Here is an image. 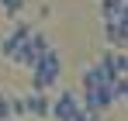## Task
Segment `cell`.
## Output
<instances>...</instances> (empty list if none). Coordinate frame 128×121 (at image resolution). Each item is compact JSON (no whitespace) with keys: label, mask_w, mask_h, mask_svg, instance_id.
Here are the masks:
<instances>
[{"label":"cell","mask_w":128,"mask_h":121,"mask_svg":"<svg viewBox=\"0 0 128 121\" xmlns=\"http://www.w3.org/2000/svg\"><path fill=\"white\" fill-rule=\"evenodd\" d=\"M28 73H31V90H45V94H48L52 86H59V76H62V56L48 45V48L42 52V59L35 62Z\"/></svg>","instance_id":"6da1fadb"},{"label":"cell","mask_w":128,"mask_h":121,"mask_svg":"<svg viewBox=\"0 0 128 121\" xmlns=\"http://www.w3.org/2000/svg\"><path fill=\"white\" fill-rule=\"evenodd\" d=\"M48 45H52V42L45 38L42 31H31V35H28V38L21 42V48H18V56H14V59H10V62H18L21 69H31L35 62L42 59V52H45V48H48Z\"/></svg>","instance_id":"7a4b0ae2"},{"label":"cell","mask_w":128,"mask_h":121,"mask_svg":"<svg viewBox=\"0 0 128 121\" xmlns=\"http://www.w3.org/2000/svg\"><path fill=\"white\" fill-rule=\"evenodd\" d=\"M80 111H83V104H80V94H73V90H62L59 97L48 100V118L52 121H76Z\"/></svg>","instance_id":"3957f363"},{"label":"cell","mask_w":128,"mask_h":121,"mask_svg":"<svg viewBox=\"0 0 128 121\" xmlns=\"http://www.w3.org/2000/svg\"><path fill=\"white\" fill-rule=\"evenodd\" d=\"M28 35H31V24L14 18V28L0 38V56H4V59H14V56H18V48H21V42L28 38Z\"/></svg>","instance_id":"277c9868"},{"label":"cell","mask_w":128,"mask_h":121,"mask_svg":"<svg viewBox=\"0 0 128 121\" xmlns=\"http://www.w3.org/2000/svg\"><path fill=\"white\" fill-rule=\"evenodd\" d=\"M114 80H118V76H107V69L100 62L83 66V73H80V86H83V90H107Z\"/></svg>","instance_id":"5b68a950"},{"label":"cell","mask_w":128,"mask_h":121,"mask_svg":"<svg viewBox=\"0 0 128 121\" xmlns=\"http://www.w3.org/2000/svg\"><path fill=\"white\" fill-rule=\"evenodd\" d=\"M21 100H24V114L28 118H48V100L52 97L45 90H31V94H24Z\"/></svg>","instance_id":"8992f818"},{"label":"cell","mask_w":128,"mask_h":121,"mask_svg":"<svg viewBox=\"0 0 128 121\" xmlns=\"http://www.w3.org/2000/svg\"><path fill=\"white\" fill-rule=\"evenodd\" d=\"M100 66L107 69V76H125V73H128V52L107 48L104 56H100Z\"/></svg>","instance_id":"52a82bcc"},{"label":"cell","mask_w":128,"mask_h":121,"mask_svg":"<svg viewBox=\"0 0 128 121\" xmlns=\"http://www.w3.org/2000/svg\"><path fill=\"white\" fill-rule=\"evenodd\" d=\"M104 42H107V48H128L125 21H104Z\"/></svg>","instance_id":"ba28073f"},{"label":"cell","mask_w":128,"mask_h":121,"mask_svg":"<svg viewBox=\"0 0 128 121\" xmlns=\"http://www.w3.org/2000/svg\"><path fill=\"white\" fill-rule=\"evenodd\" d=\"M128 0H100V18L104 21H121Z\"/></svg>","instance_id":"9c48e42d"},{"label":"cell","mask_w":128,"mask_h":121,"mask_svg":"<svg viewBox=\"0 0 128 121\" xmlns=\"http://www.w3.org/2000/svg\"><path fill=\"white\" fill-rule=\"evenodd\" d=\"M0 10H4V18H21V10H24V0H0Z\"/></svg>","instance_id":"30bf717a"},{"label":"cell","mask_w":128,"mask_h":121,"mask_svg":"<svg viewBox=\"0 0 128 121\" xmlns=\"http://www.w3.org/2000/svg\"><path fill=\"white\" fill-rule=\"evenodd\" d=\"M0 121H14V118H0Z\"/></svg>","instance_id":"8fae6325"}]
</instances>
